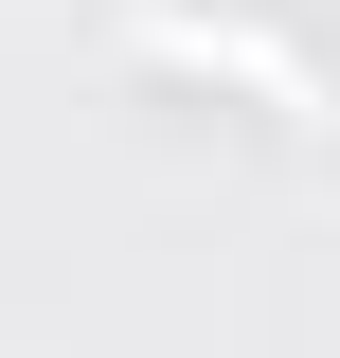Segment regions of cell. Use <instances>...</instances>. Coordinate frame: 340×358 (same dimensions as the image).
<instances>
[{
  "label": "cell",
  "mask_w": 340,
  "mask_h": 358,
  "mask_svg": "<svg viewBox=\"0 0 340 358\" xmlns=\"http://www.w3.org/2000/svg\"><path fill=\"white\" fill-rule=\"evenodd\" d=\"M126 36H143V54H179V72H251L269 108H287V126H323V72H304V54L269 36V18H179V0H143Z\"/></svg>",
  "instance_id": "cell-1"
}]
</instances>
